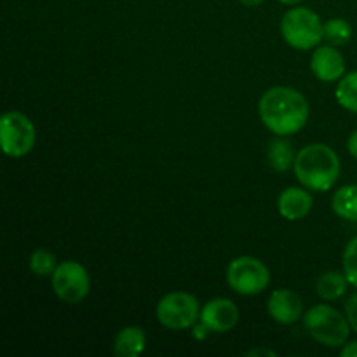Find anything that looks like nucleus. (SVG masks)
I'll return each instance as SVG.
<instances>
[{
    "mask_svg": "<svg viewBox=\"0 0 357 357\" xmlns=\"http://www.w3.org/2000/svg\"><path fill=\"white\" fill-rule=\"evenodd\" d=\"M310 70L321 82H338L345 75V58L335 45H317L310 56Z\"/></svg>",
    "mask_w": 357,
    "mask_h": 357,
    "instance_id": "nucleus-11",
    "label": "nucleus"
},
{
    "mask_svg": "<svg viewBox=\"0 0 357 357\" xmlns=\"http://www.w3.org/2000/svg\"><path fill=\"white\" fill-rule=\"evenodd\" d=\"M146 347V333L142 326H126L115 335L114 354L119 357H138Z\"/></svg>",
    "mask_w": 357,
    "mask_h": 357,
    "instance_id": "nucleus-13",
    "label": "nucleus"
},
{
    "mask_svg": "<svg viewBox=\"0 0 357 357\" xmlns=\"http://www.w3.org/2000/svg\"><path fill=\"white\" fill-rule=\"evenodd\" d=\"M303 328L312 340L324 347L337 349L347 344L351 324L347 316L328 303H317L303 314Z\"/></svg>",
    "mask_w": 357,
    "mask_h": 357,
    "instance_id": "nucleus-3",
    "label": "nucleus"
},
{
    "mask_svg": "<svg viewBox=\"0 0 357 357\" xmlns=\"http://www.w3.org/2000/svg\"><path fill=\"white\" fill-rule=\"evenodd\" d=\"M352 38V26L344 17H331L324 23V40L335 47L347 45Z\"/></svg>",
    "mask_w": 357,
    "mask_h": 357,
    "instance_id": "nucleus-18",
    "label": "nucleus"
},
{
    "mask_svg": "<svg viewBox=\"0 0 357 357\" xmlns=\"http://www.w3.org/2000/svg\"><path fill=\"white\" fill-rule=\"evenodd\" d=\"M246 356H271V357H274V356H278L275 354L274 351H271V349H265V347H257V349H251V351H248L246 352Z\"/></svg>",
    "mask_w": 357,
    "mask_h": 357,
    "instance_id": "nucleus-25",
    "label": "nucleus"
},
{
    "mask_svg": "<svg viewBox=\"0 0 357 357\" xmlns=\"http://www.w3.org/2000/svg\"><path fill=\"white\" fill-rule=\"evenodd\" d=\"M293 171L302 187L328 192L340 178V157L326 143H310L296 152Z\"/></svg>",
    "mask_w": 357,
    "mask_h": 357,
    "instance_id": "nucleus-2",
    "label": "nucleus"
},
{
    "mask_svg": "<svg viewBox=\"0 0 357 357\" xmlns=\"http://www.w3.org/2000/svg\"><path fill=\"white\" fill-rule=\"evenodd\" d=\"M345 316H347L349 324H351L352 330L357 333V293L349 298V302L345 303Z\"/></svg>",
    "mask_w": 357,
    "mask_h": 357,
    "instance_id": "nucleus-21",
    "label": "nucleus"
},
{
    "mask_svg": "<svg viewBox=\"0 0 357 357\" xmlns=\"http://www.w3.org/2000/svg\"><path fill=\"white\" fill-rule=\"evenodd\" d=\"M190 335H192V338H195V340H197V342H204L206 338H208L209 335H211V330H209V328L206 326V324L202 323V321H197V323H195L194 326H192Z\"/></svg>",
    "mask_w": 357,
    "mask_h": 357,
    "instance_id": "nucleus-22",
    "label": "nucleus"
},
{
    "mask_svg": "<svg viewBox=\"0 0 357 357\" xmlns=\"http://www.w3.org/2000/svg\"><path fill=\"white\" fill-rule=\"evenodd\" d=\"M199 321H202L211 333H229L239 323V307L234 300L216 296L204 303Z\"/></svg>",
    "mask_w": 357,
    "mask_h": 357,
    "instance_id": "nucleus-9",
    "label": "nucleus"
},
{
    "mask_svg": "<svg viewBox=\"0 0 357 357\" xmlns=\"http://www.w3.org/2000/svg\"><path fill=\"white\" fill-rule=\"evenodd\" d=\"M37 131L23 112L9 110L0 119V146L10 159H21L33 150Z\"/></svg>",
    "mask_w": 357,
    "mask_h": 357,
    "instance_id": "nucleus-6",
    "label": "nucleus"
},
{
    "mask_svg": "<svg viewBox=\"0 0 357 357\" xmlns=\"http://www.w3.org/2000/svg\"><path fill=\"white\" fill-rule=\"evenodd\" d=\"M239 2L246 7H257L260 6V3H264L265 0H239Z\"/></svg>",
    "mask_w": 357,
    "mask_h": 357,
    "instance_id": "nucleus-26",
    "label": "nucleus"
},
{
    "mask_svg": "<svg viewBox=\"0 0 357 357\" xmlns=\"http://www.w3.org/2000/svg\"><path fill=\"white\" fill-rule=\"evenodd\" d=\"M314 199L309 188L305 187H288L279 194L278 211L288 222L303 220L312 211Z\"/></svg>",
    "mask_w": 357,
    "mask_h": 357,
    "instance_id": "nucleus-12",
    "label": "nucleus"
},
{
    "mask_svg": "<svg viewBox=\"0 0 357 357\" xmlns=\"http://www.w3.org/2000/svg\"><path fill=\"white\" fill-rule=\"evenodd\" d=\"M278 2H281V3H284V6H298L300 2H303V0H278Z\"/></svg>",
    "mask_w": 357,
    "mask_h": 357,
    "instance_id": "nucleus-27",
    "label": "nucleus"
},
{
    "mask_svg": "<svg viewBox=\"0 0 357 357\" xmlns=\"http://www.w3.org/2000/svg\"><path fill=\"white\" fill-rule=\"evenodd\" d=\"M28 265H30V271L33 272L38 278H51L52 272L56 271V267L59 265L58 257H56L52 251L49 250H35L31 253L30 260H28Z\"/></svg>",
    "mask_w": 357,
    "mask_h": 357,
    "instance_id": "nucleus-19",
    "label": "nucleus"
},
{
    "mask_svg": "<svg viewBox=\"0 0 357 357\" xmlns=\"http://www.w3.org/2000/svg\"><path fill=\"white\" fill-rule=\"evenodd\" d=\"M258 115L261 124L272 135L291 136L307 126L310 115L309 101L298 89L274 86L261 94L258 101Z\"/></svg>",
    "mask_w": 357,
    "mask_h": 357,
    "instance_id": "nucleus-1",
    "label": "nucleus"
},
{
    "mask_svg": "<svg viewBox=\"0 0 357 357\" xmlns=\"http://www.w3.org/2000/svg\"><path fill=\"white\" fill-rule=\"evenodd\" d=\"M267 312L274 323L289 326L303 319V302L295 291L286 288L274 289L267 300Z\"/></svg>",
    "mask_w": 357,
    "mask_h": 357,
    "instance_id": "nucleus-10",
    "label": "nucleus"
},
{
    "mask_svg": "<svg viewBox=\"0 0 357 357\" xmlns=\"http://www.w3.org/2000/svg\"><path fill=\"white\" fill-rule=\"evenodd\" d=\"M281 37L296 51H310L324 40V23L309 7L293 6L281 20Z\"/></svg>",
    "mask_w": 357,
    "mask_h": 357,
    "instance_id": "nucleus-4",
    "label": "nucleus"
},
{
    "mask_svg": "<svg viewBox=\"0 0 357 357\" xmlns=\"http://www.w3.org/2000/svg\"><path fill=\"white\" fill-rule=\"evenodd\" d=\"M155 316L160 326L166 330H192V326L201 319V307L192 293L171 291L157 302Z\"/></svg>",
    "mask_w": 357,
    "mask_h": 357,
    "instance_id": "nucleus-5",
    "label": "nucleus"
},
{
    "mask_svg": "<svg viewBox=\"0 0 357 357\" xmlns=\"http://www.w3.org/2000/svg\"><path fill=\"white\" fill-rule=\"evenodd\" d=\"M349 281L344 272L328 271L319 275L316 282V293L324 302H333V300L342 298L347 291Z\"/></svg>",
    "mask_w": 357,
    "mask_h": 357,
    "instance_id": "nucleus-15",
    "label": "nucleus"
},
{
    "mask_svg": "<svg viewBox=\"0 0 357 357\" xmlns=\"http://www.w3.org/2000/svg\"><path fill=\"white\" fill-rule=\"evenodd\" d=\"M227 282L237 295L255 296L264 293L271 284V271L257 257L234 258L227 267Z\"/></svg>",
    "mask_w": 357,
    "mask_h": 357,
    "instance_id": "nucleus-7",
    "label": "nucleus"
},
{
    "mask_svg": "<svg viewBox=\"0 0 357 357\" xmlns=\"http://www.w3.org/2000/svg\"><path fill=\"white\" fill-rule=\"evenodd\" d=\"M295 157L296 153L293 150V145L286 139V136H278V138H274L268 143V164L278 173H286L288 169H291L293 164H295Z\"/></svg>",
    "mask_w": 357,
    "mask_h": 357,
    "instance_id": "nucleus-14",
    "label": "nucleus"
},
{
    "mask_svg": "<svg viewBox=\"0 0 357 357\" xmlns=\"http://www.w3.org/2000/svg\"><path fill=\"white\" fill-rule=\"evenodd\" d=\"M340 356L342 357H357V340L347 342L345 345H342Z\"/></svg>",
    "mask_w": 357,
    "mask_h": 357,
    "instance_id": "nucleus-23",
    "label": "nucleus"
},
{
    "mask_svg": "<svg viewBox=\"0 0 357 357\" xmlns=\"http://www.w3.org/2000/svg\"><path fill=\"white\" fill-rule=\"evenodd\" d=\"M342 265H344V274L347 278L349 284L357 288V236L352 237L347 246H345Z\"/></svg>",
    "mask_w": 357,
    "mask_h": 357,
    "instance_id": "nucleus-20",
    "label": "nucleus"
},
{
    "mask_svg": "<svg viewBox=\"0 0 357 357\" xmlns=\"http://www.w3.org/2000/svg\"><path fill=\"white\" fill-rule=\"evenodd\" d=\"M331 209L342 220L357 222V185H345L335 192Z\"/></svg>",
    "mask_w": 357,
    "mask_h": 357,
    "instance_id": "nucleus-16",
    "label": "nucleus"
},
{
    "mask_svg": "<svg viewBox=\"0 0 357 357\" xmlns=\"http://www.w3.org/2000/svg\"><path fill=\"white\" fill-rule=\"evenodd\" d=\"M335 100L345 110L357 114V70L349 72L338 80L335 89Z\"/></svg>",
    "mask_w": 357,
    "mask_h": 357,
    "instance_id": "nucleus-17",
    "label": "nucleus"
},
{
    "mask_svg": "<svg viewBox=\"0 0 357 357\" xmlns=\"http://www.w3.org/2000/svg\"><path fill=\"white\" fill-rule=\"evenodd\" d=\"M52 291L61 302L77 305L84 302L91 291V278L82 264L73 260L59 261L51 275Z\"/></svg>",
    "mask_w": 357,
    "mask_h": 357,
    "instance_id": "nucleus-8",
    "label": "nucleus"
},
{
    "mask_svg": "<svg viewBox=\"0 0 357 357\" xmlns=\"http://www.w3.org/2000/svg\"><path fill=\"white\" fill-rule=\"evenodd\" d=\"M347 150L354 159H357V129L349 136V142H347Z\"/></svg>",
    "mask_w": 357,
    "mask_h": 357,
    "instance_id": "nucleus-24",
    "label": "nucleus"
}]
</instances>
